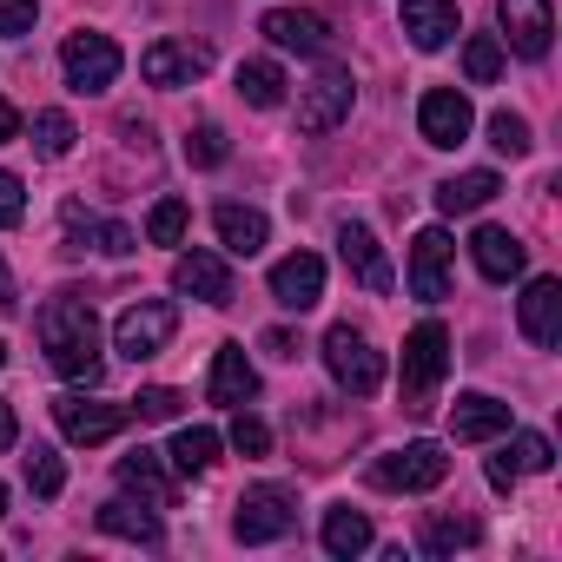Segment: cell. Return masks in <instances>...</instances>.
<instances>
[{
    "label": "cell",
    "mask_w": 562,
    "mask_h": 562,
    "mask_svg": "<svg viewBox=\"0 0 562 562\" xmlns=\"http://www.w3.org/2000/svg\"><path fill=\"white\" fill-rule=\"evenodd\" d=\"M351 100H358V87H351V74H325V80H312L305 87V100H299V133H331V126H345L351 120Z\"/></svg>",
    "instance_id": "obj_15"
},
{
    "label": "cell",
    "mask_w": 562,
    "mask_h": 562,
    "mask_svg": "<svg viewBox=\"0 0 562 562\" xmlns=\"http://www.w3.org/2000/svg\"><path fill=\"white\" fill-rule=\"evenodd\" d=\"M443 371H450V331L437 325V318H424L411 338H404V411H430V391L443 384Z\"/></svg>",
    "instance_id": "obj_2"
},
{
    "label": "cell",
    "mask_w": 562,
    "mask_h": 562,
    "mask_svg": "<svg viewBox=\"0 0 562 562\" xmlns=\"http://www.w3.org/2000/svg\"><path fill=\"white\" fill-rule=\"evenodd\" d=\"M186 225H192V205H186V199H159L153 218H146V238H153V245H179Z\"/></svg>",
    "instance_id": "obj_36"
},
{
    "label": "cell",
    "mask_w": 562,
    "mask_h": 562,
    "mask_svg": "<svg viewBox=\"0 0 562 562\" xmlns=\"http://www.w3.org/2000/svg\"><path fill=\"white\" fill-rule=\"evenodd\" d=\"M0 516H8V483H0Z\"/></svg>",
    "instance_id": "obj_48"
},
{
    "label": "cell",
    "mask_w": 562,
    "mask_h": 562,
    "mask_svg": "<svg viewBox=\"0 0 562 562\" xmlns=\"http://www.w3.org/2000/svg\"><path fill=\"white\" fill-rule=\"evenodd\" d=\"M325 371L338 378V391L351 397H378L384 391V358L371 351V338L358 325H331L325 331Z\"/></svg>",
    "instance_id": "obj_3"
},
{
    "label": "cell",
    "mask_w": 562,
    "mask_h": 562,
    "mask_svg": "<svg viewBox=\"0 0 562 562\" xmlns=\"http://www.w3.org/2000/svg\"><path fill=\"white\" fill-rule=\"evenodd\" d=\"M14 437H21V424H14V404L0 397V450H14Z\"/></svg>",
    "instance_id": "obj_45"
},
{
    "label": "cell",
    "mask_w": 562,
    "mask_h": 562,
    "mask_svg": "<svg viewBox=\"0 0 562 562\" xmlns=\"http://www.w3.org/2000/svg\"><path fill=\"white\" fill-rule=\"evenodd\" d=\"M106 536H120V542H146V549H159V516L153 509H139V503H126V496H113V503H100V516H93Z\"/></svg>",
    "instance_id": "obj_27"
},
{
    "label": "cell",
    "mask_w": 562,
    "mask_h": 562,
    "mask_svg": "<svg viewBox=\"0 0 562 562\" xmlns=\"http://www.w3.org/2000/svg\"><path fill=\"white\" fill-rule=\"evenodd\" d=\"M450 476V457H443V443H430V437H417V443H404V450H384L378 463H371V483L378 490H437Z\"/></svg>",
    "instance_id": "obj_6"
},
{
    "label": "cell",
    "mask_w": 562,
    "mask_h": 562,
    "mask_svg": "<svg viewBox=\"0 0 562 562\" xmlns=\"http://www.w3.org/2000/svg\"><path fill=\"white\" fill-rule=\"evenodd\" d=\"M166 463H172L179 476H205V470L218 463V430H205V424L179 430V437H172V450H166Z\"/></svg>",
    "instance_id": "obj_29"
},
{
    "label": "cell",
    "mask_w": 562,
    "mask_h": 562,
    "mask_svg": "<svg viewBox=\"0 0 562 562\" xmlns=\"http://www.w3.org/2000/svg\"><path fill=\"white\" fill-rule=\"evenodd\" d=\"M338 258H345V271L358 278V285L378 292V299L397 285V278H391V258H384V245H378V232H371L364 218H345V225H338Z\"/></svg>",
    "instance_id": "obj_9"
},
{
    "label": "cell",
    "mask_w": 562,
    "mask_h": 562,
    "mask_svg": "<svg viewBox=\"0 0 562 562\" xmlns=\"http://www.w3.org/2000/svg\"><path fill=\"white\" fill-rule=\"evenodd\" d=\"M41 14V0H0V34H27Z\"/></svg>",
    "instance_id": "obj_42"
},
{
    "label": "cell",
    "mask_w": 562,
    "mask_h": 562,
    "mask_svg": "<svg viewBox=\"0 0 562 562\" xmlns=\"http://www.w3.org/2000/svg\"><path fill=\"white\" fill-rule=\"evenodd\" d=\"M470 126H476V113H470V100H463L457 87H430V93L417 100V133H424V146H463Z\"/></svg>",
    "instance_id": "obj_12"
},
{
    "label": "cell",
    "mask_w": 562,
    "mask_h": 562,
    "mask_svg": "<svg viewBox=\"0 0 562 562\" xmlns=\"http://www.w3.org/2000/svg\"><path fill=\"white\" fill-rule=\"evenodd\" d=\"M21 218H27V192H21L14 172H0V232H14Z\"/></svg>",
    "instance_id": "obj_41"
},
{
    "label": "cell",
    "mask_w": 562,
    "mask_h": 562,
    "mask_svg": "<svg viewBox=\"0 0 562 562\" xmlns=\"http://www.w3.org/2000/svg\"><path fill=\"white\" fill-rule=\"evenodd\" d=\"M205 397H212V404H225V411H238V404H251V397H258V371H251V358H245V345H218V358H212V384H205Z\"/></svg>",
    "instance_id": "obj_20"
},
{
    "label": "cell",
    "mask_w": 562,
    "mask_h": 562,
    "mask_svg": "<svg viewBox=\"0 0 562 562\" xmlns=\"http://www.w3.org/2000/svg\"><path fill=\"white\" fill-rule=\"evenodd\" d=\"M21 305V292H14V271H8V258H0V312H14Z\"/></svg>",
    "instance_id": "obj_46"
},
{
    "label": "cell",
    "mask_w": 562,
    "mask_h": 562,
    "mask_svg": "<svg viewBox=\"0 0 562 562\" xmlns=\"http://www.w3.org/2000/svg\"><path fill=\"white\" fill-rule=\"evenodd\" d=\"M450 258H457L450 232H443V225H424V232L411 238V299H424V305L450 299Z\"/></svg>",
    "instance_id": "obj_8"
},
{
    "label": "cell",
    "mask_w": 562,
    "mask_h": 562,
    "mask_svg": "<svg viewBox=\"0 0 562 562\" xmlns=\"http://www.w3.org/2000/svg\"><path fill=\"white\" fill-rule=\"evenodd\" d=\"M179 404H186V397H179L172 384H146V391L133 397V417H146V424H166V417H179Z\"/></svg>",
    "instance_id": "obj_39"
},
{
    "label": "cell",
    "mask_w": 562,
    "mask_h": 562,
    "mask_svg": "<svg viewBox=\"0 0 562 562\" xmlns=\"http://www.w3.org/2000/svg\"><path fill=\"white\" fill-rule=\"evenodd\" d=\"M212 225H218V245H225L232 258H251V251H265V238H271V225H265L258 205H218Z\"/></svg>",
    "instance_id": "obj_25"
},
{
    "label": "cell",
    "mask_w": 562,
    "mask_h": 562,
    "mask_svg": "<svg viewBox=\"0 0 562 562\" xmlns=\"http://www.w3.org/2000/svg\"><path fill=\"white\" fill-rule=\"evenodd\" d=\"M516 325L536 351L562 345V278H529V292L516 299Z\"/></svg>",
    "instance_id": "obj_13"
},
{
    "label": "cell",
    "mask_w": 562,
    "mask_h": 562,
    "mask_svg": "<svg viewBox=\"0 0 562 562\" xmlns=\"http://www.w3.org/2000/svg\"><path fill=\"white\" fill-rule=\"evenodd\" d=\"M509 457H516V470H549V463H555V450H549V437H542V430H522Z\"/></svg>",
    "instance_id": "obj_40"
},
{
    "label": "cell",
    "mask_w": 562,
    "mask_h": 562,
    "mask_svg": "<svg viewBox=\"0 0 562 562\" xmlns=\"http://www.w3.org/2000/svg\"><path fill=\"white\" fill-rule=\"evenodd\" d=\"M225 437H232V450H238V457H265V450H271L265 417H251L245 404H238V417H232V430H225Z\"/></svg>",
    "instance_id": "obj_38"
},
{
    "label": "cell",
    "mask_w": 562,
    "mask_h": 562,
    "mask_svg": "<svg viewBox=\"0 0 562 562\" xmlns=\"http://www.w3.org/2000/svg\"><path fill=\"white\" fill-rule=\"evenodd\" d=\"M483 542V529H476V516H424V549L430 555H457V549H476Z\"/></svg>",
    "instance_id": "obj_30"
},
{
    "label": "cell",
    "mask_w": 562,
    "mask_h": 562,
    "mask_svg": "<svg viewBox=\"0 0 562 562\" xmlns=\"http://www.w3.org/2000/svg\"><path fill=\"white\" fill-rule=\"evenodd\" d=\"M470 258H476V271L490 278V285H509V278H522V265H529V245L509 225H476Z\"/></svg>",
    "instance_id": "obj_17"
},
{
    "label": "cell",
    "mask_w": 562,
    "mask_h": 562,
    "mask_svg": "<svg viewBox=\"0 0 562 562\" xmlns=\"http://www.w3.org/2000/svg\"><path fill=\"white\" fill-rule=\"evenodd\" d=\"M404 34L417 54H437L457 41V0H404Z\"/></svg>",
    "instance_id": "obj_22"
},
{
    "label": "cell",
    "mask_w": 562,
    "mask_h": 562,
    "mask_svg": "<svg viewBox=\"0 0 562 562\" xmlns=\"http://www.w3.org/2000/svg\"><path fill=\"white\" fill-rule=\"evenodd\" d=\"M490 146L503 153V159H529V120L522 113H490Z\"/></svg>",
    "instance_id": "obj_34"
},
{
    "label": "cell",
    "mask_w": 562,
    "mask_h": 562,
    "mask_svg": "<svg viewBox=\"0 0 562 562\" xmlns=\"http://www.w3.org/2000/svg\"><path fill=\"white\" fill-rule=\"evenodd\" d=\"M27 490H34V496H47V503L67 490V470H60V457H54L47 443H34V450H27Z\"/></svg>",
    "instance_id": "obj_37"
},
{
    "label": "cell",
    "mask_w": 562,
    "mask_h": 562,
    "mask_svg": "<svg viewBox=\"0 0 562 562\" xmlns=\"http://www.w3.org/2000/svg\"><path fill=\"white\" fill-rule=\"evenodd\" d=\"M516 476H522V470H516V457H509V450H496V457H490V490H503V496H509V490H516Z\"/></svg>",
    "instance_id": "obj_43"
},
{
    "label": "cell",
    "mask_w": 562,
    "mask_h": 562,
    "mask_svg": "<svg viewBox=\"0 0 562 562\" xmlns=\"http://www.w3.org/2000/svg\"><path fill=\"white\" fill-rule=\"evenodd\" d=\"M54 417H60L67 443H106V437H120V430L133 424V404H106V397H60V404H54Z\"/></svg>",
    "instance_id": "obj_10"
},
{
    "label": "cell",
    "mask_w": 562,
    "mask_h": 562,
    "mask_svg": "<svg viewBox=\"0 0 562 562\" xmlns=\"http://www.w3.org/2000/svg\"><path fill=\"white\" fill-rule=\"evenodd\" d=\"M225 153H232V146H225V133H218L212 120H199V126L186 133V166L212 172V166H225Z\"/></svg>",
    "instance_id": "obj_35"
},
{
    "label": "cell",
    "mask_w": 562,
    "mask_h": 562,
    "mask_svg": "<svg viewBox=\"0 0 562 562\" xmlns=\"http://www.w3.org/2000/svg\"><path fill=\"white\" fill-rule=\"evenodd\" d=\"M34 331H41L47 364H54L67 384H87V391H93V384L106 378V358H100V318H93V305H87L80 292H54V299L41 305Z\"/></svg>",
    "instance_id": "obj_1"
},
{
    "label": "cell",
    "mask_w": 562,
    "mask_h": 562,
    "mask_svg": "<svg viewBox=\"0 0 562 562\" xmlns=\"http://www.w3.org/2000/svg\"><path fill=\"white\" fill-rule=\"evenodd\" d=\"M120 490H133L146 509H172V476H166V463H159V450H133V457H120Z\"/></svg>",
    "instance_id": "obj_23"
},
{
    "label": "cell",
    "mask_w": 562,
    "mask_h": 562,
    "mask_svg": "<svg viewBox=\"0 0 562 562\" xmlns=\"http://www.w3.org/2000/svg\"><path fill=\"white\" fill-rule=\"evenodd\" d=\"M172 285L199 305H232V265L218 251H179L172 265Z\"/></svg>",
    "instance_id": "obj_16"
},
{
    "label": "cell",
    "mask_w": 562,
    "mask_h": 562,
    "mask_svg": "<svg viewBox=\"0 0 562 562\" xmlns=\"http://www.w3.org/2000/svg\"><path fill=\"white\" fill-rule=\"evenodd\" d=\"M67 238H74V251H106V258H126V251H139V238L120 225V218H87L74 199H67Z\"/></svg>",
    "instance_id": "obj_24"
},
{
    "label": "cell",
    "mask_w": 562,
    "mask_h": 562,
    "mask_svg": "<svg viewBox=\"0 0 562 562\" xmlns=\"http://www.w3.org/2000/svg\"><path fill=\"white\" fill-rule=\"evenodd\" d=\"M292 522H299V496L278 490V483H258V490L238 496L232 536H238V542H278V536H292Z\"/></svg>",
    "instance_id": "obj_5"
},
{
    "label": "cell",
    "mask_w": 562,
    "mask_h": 562,
    "mask_svg": "<svg viewBox=\"0 0 562 562\" xmlns=\"http://www.w3.org/2000/svg\"><path fill=\"white\" fill-rule=\"evenodd\" d=\"M496 21H503L509 54H522V60L549 54V34H555V8H549V0H496Z\"/></svg>",
    "instance_id": "obj_11"
},
{
    "label": "cell",
    "mask_w": 562,
    "mask_h": 562,
    "mask_svg": "<svg viewBox=\"0 0 562 562\" xmlns=\"http://www.w3.org/2000/svg\"><path fill=\"white\" fill-rule=\"evenodd\" d=\"M74 139H80V133H74L67 113H34V153H41V159H67Z\"/></svg>",
    "instance_id": "obj_33"
},
{
    "label": "cell",
    "mask_w": 562,
    "mask_h": 562,
    "mask_svg": "<svg viewBox=\"0 0 562 562\" xmlns=\"http://www.w3.org/2000/svg\"><path fill=\"white\" fill-rule=\"evenodd\" d=\"M120 67H126V54L106 34H67V47H60V74L74 93H106L120 80Z\"/></svg>",
    "instance_id": "obj_7"
},
{
    "label": "cell",
    "mask_w": 562,
    "mask_h": 562,
    "mask_svg": "<svg viewBox=\"0 0 562 562\" xmlns=\"http://www.w3.org/2000/svg\"><path fill=\"white\" fill-rule=\"evenodd\" d=\"M265 41L285 47V54H331V27L312 8H271L265 14Z\"/></svg>",
    "instance_id": "obj_18"
},
{
    "label": "cell",
    "mask_w": 562,
    "mask_h": 562,
    "mask_svg": "<svg viewBox=\"0 0 562 562\" xmlns=\"http://www.w3.org/2000/svg\"><path fill=\"white\" fill-rule=\"evenodd\" d=\"M0 371H8V345H0Z\"/></svg>",
    "instance_id": "obj_49"
},
{
    "label": "cell",
    "mask_w": 562,
    "mask_h": 562,
    "mask_svg": "<svg viewBox=\"0 0 562 562\" xmlns=\"http://www.w3.org/2000/svg\"><path fill=\"white\" fill-rule=\"evenodd\" d=\"M496 192H503L496 172H457V179L437 186V212H443V218H463V212H483Z\"/></svg>",
    "instance_id": "obj_26"
},
{
    "label": "cell",
    "mask_w": 562,
    "mask_h": 562,
    "mask_svg": "<svg viewBox=\"0 0 562 562\" xmlns=\"http://www.w3.org/2000/svg\"><path fill=\"white\" fill-rule=\"evenodd\" d=\"M172 331H179V312H172L166 299H139V305L120 312V325H113V351H120L126 364H146V358H159V351L172 345Z\"/></svg>",
    "instance_id": "obj_4"
},
{
    "label": "cell",
    "mask_w": 562,
    "mask_h": 562,
    "mask_svg": "<svg viewBox=\"0 0 562 562\" xmlns=\"http://www.w3.org/2000/svg\"><path fill=\"white\" fill-rule=\"evenodd\" d=\"M271 299L285 305V312H312V305L325 299V258H318V251L278 258V265H271Z\"/></svg>",
    "instance_id": "obj_14"
},
{
    "label": "cell",
    "mask_w": 562,
    "mask_h": 562,
    "mask_svg": "<svg viewBox=\"0 0 562 562\" xmlns=\"http://www.w3.org/2000/svg\"><path fill=\"white\" fill-rule=\"evenodd\" d=\"M509 430V404H496V397H483V391H463L457 404H450V437L457 443H490V437H503Z\"/></svg>",
    "instance_id": "obj_21"
},
{
    "label": "cell",
    "mask_w": 562,
    "mask_h": 562,
    "mask_svg": "<svg viewBox=\"0 0 562 562\" xmlns=\"http://www.w3.org/2000/svg\"><path fill=\"white\" fill-rule=\"evenodd\" d=\"M139 74H146V87H192L199 74H205V47H186V41H153L146 54H139Z\"/></svg>",
    "instance_id": "obj_19"
},
{
    "label": "cell",
    "mask_w": 562,
    "mask_h": 562,
    "mask_svg": "<svg viewBox=\"0 0 562 562\" xmlns=\"http://www.w3.org/2000/svg\"><path fill=\"white\" fill-rule=\"evenodd\" d=\"M265 351H271V358H299L305 345H299L292 331H265Z\"/></svg>",
    "instance_id": "obj_44"
},
{
    "label": "cell",
    "mask_w": 562,
    "mask_h": 562,
    "mask_svg": "<svg viewBox=\"0 0 562 562\" xmlns=\"http://www.w3.org/2000/svg\"><path fill=\"white\" fill-rule=\"evenodd\" d=\"M325 549L331 555H364L371 549V516L364 509H351V503H338V509H325Z\"/></svg>",
    "instance_id": "obj_28"
},
{
    "label": "cell",
    "mask_w": 562,
    "mask_h": 562,
    "mask_svg": "<svg viewBox=\"0 0 562 562\" xmlns=\"http://www.w3.org/2000/svg\"><path fill=\"white\" fill-rule=\"evenodd\" d=\"M238 100L245 106H278L285 100V67L278 60H245L238 67Z\"/></svg>",
    "instance_id": "obj_31"
},
{
    "label": "cell",
    "mask_w": 562,
    "mask_h": 562,
    "mask_svg": "<svg viewBox=\"0 0 562 562\" xmlns=\"http://www.w3.org/2000/svg\"><path fill=\"white\" fill-rule=\"evenodd\" d=\"M14 133H21V113H14V106H8V100H0V146H8V139H14Z\"/></svg>",
    "instance_id": "obj_47"
},
{
    "label": "cell",
    "mask_w": 562,
    "mask_h": 562,
    "mask_svg": "<svg viewBox=\"0 0 562 562\" xmlns=\"http://www.w3.org/2000/svg\"><path fill=\"white\" fill-rule=\"evenodd\" d=\"M463 74H470V87H490L503 74V41L496 34H470L463 41Z\"/></svg>",
    "instance_id": "obj_32"
}]
</instances>
